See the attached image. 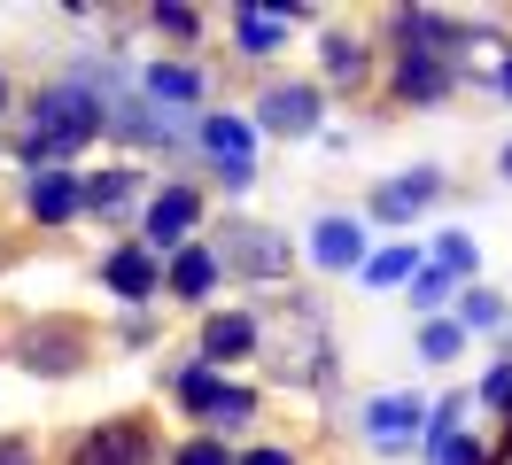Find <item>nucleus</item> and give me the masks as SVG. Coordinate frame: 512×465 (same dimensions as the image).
I'll list each match as a JSON object with an SVG mask.
<instances>
[{"label":"nucleus","instance_id":"nucleus-1","mask_svg":"<svg viewBox=\"0 0 512 465\" xmlns=\"http://www.w3.org/2000/svg\"><path fill=\"white\" fill-rule=\"evenodd\" d=\"M94 132H101V109L78 86H63V93H47V101H39L32 155H63V148H78V140H94Z\"/></svg>","mask_w":512,"mask_h":465},{"label":"nucleus","instance_id":"nucleus-6","mask_svg":"<svg viewBox=\"0 0 512 465\" xmlns=\"http://www.w3.org/2000/svg\"><path fill=\"white\" fill-rule=\"evenodd\" d=\"M264 124L272 132H311V86H272L264 93Z\"/></svg>","mask_w":512,"mask_h":465},{"label":"nucleus","instance_id":"nucleus-14","mask_svg":"<svg viewBox=\"0 0 512 465\" xmlns=\"http://www.w3.org/2000/svg\"><path fill=\"white\" fill-rule=\"evenodd\" d=\"M148 93H156V101H194V70H148Z\"/></svg>","mask_w":512,"mask_h":465},{"label":"nucleus","instance_id":"nucleus-4","mask_svg":"<svg viewBox=\"0 0 512 465\" xmlns=\"http://www.w3.org/2000/svg\"><path fill=\"white\" fill-rule=\"evenodd\" d=\"M443 86H450V70L435 62V47H404V62H396V93H412V101H435Z\"/></svg>","mask_w":512,"mask_h":465},{"label":"nucleus","instance_id":"nucleus-23","mask_svg":"<svg viewBox=\"0 0 512 465\" xmlns=\"http://www.w3.org/2000/svg\"><path fill=\"white\" fill-rule=\"evenodd\" d=\"M0 101H8V86H0Z\"/></svg>","mask_w":512,"mask_h":465},{"label":"nucleus","instance_id":"nucleus-19","mask_svg":"<svg viewBox=\"0 0 512 465\" xmlns=\"http://www.w3.org/2000/svg\"><path fill=\"white\" fill-rule=\"evenodd\" d=\"M0 465H39V458H32V442H24V434H0Z\"/></svg>","mask_w":512,"mask_h":465},{"label":"nucleus","instance_id":"nucleus-24","mask_svg":"<svg viewBox=\"0 0 512 465\" xmlns=\"http://www.w3.org/2000/svg\"><path fill=\"white\" fill-rule=\"evenodd\" d=\"M505 163H512V155H505Z\"/></svg>","mask_w":512,"mask_h":465},{"label":"nucleus","instance_id":"nucleus-13","mask_svg":"<svg viewBox=\"0 0 512 465\" xmlns=\"http://www.w3.org/2000/svg\"><path fill=\"white\" fill-rule=\"evenodd\" d=\"M171 287H179V295H210V256L187 248V256H179V272H171Z\"/></svg>","mask_w":512,"mask_h":465},{"label":"nucleus","instance_id":"nucleus-22","mask_svg":"<svg viewBox=\"0 0 512 465\" xmlns=\"http://www.w3.org/2000/svg\"><path fill=\"white\" fill-rule=\"evenodd\" d=\"M241 465H295V458H288V450H249Z\"/></svg>","mask_w":512,"mask_h":465},{"label":"nucleus","instance_id":"nucleus-10","mask_svg":"<svg viewBox=\"0 0 512 465\" xmlns=\"http://www.w3.org/2000/svg\"><path fill=\"white\" fill-rule=\"evenodd\" d=\"M412 419H419V403H404V396L373 403V442H404V434H412Z\"/></svg>","mask_w":512,"mask_h":465},{"label":"nucleus","instance_id":"nucleus-3","mask_svg":"<svg viewBox=\"0 0 512 465\" xmlns=\"http://www.w3.org/2000/svg\"><path fill=\"white\" fill-rule=\"evenodd\" d=\"M194 210H202V202H194L187 186H171V194H156V210H148V241H156V248H171V241H187V225H194Z\"/></svg>","mask_w":512,"mask_h":465},{"label":"nucleus","instance_id":"nucleus-18","mask_svg":"<svg viewBox=\"0 0 512 465\" xmlns=\"http://www.w3.org/2000/svg\"><path fill=\"white\" fill-rule=\"evenodd\" d=\"M427 194H435V179H412V186H388V194H381V210L396 217V210H412V202H427Z\"/></svg>","mask_w":512,"mask_h":465},{"label":"nucleus","instance_id":"nucleus-2","mask_svg":"<svg viewBox=\"0 0 512 465\" xmlns=\"http://www.w3.org/2000/svg\"><path fill=\"white\" fill-rule=\"evenodd\" d=\"M70 465H156V434L140 419H101L94 434L70 442Z\"/></svg>","mask_w":512,"mask_h":465},{"label":"nucleus","instance_id":"nucleus-17","mask_svg":"<svg viewBox=\"0 0 512 465\" xmlns=\"http://www.w3.org/2000/svg\"><path fill=\"white\" fill-rule=\"evenodd\" d=\"M326 70H334V78H357V70H365V47H357V39H334V47H326Z\"/></svg>","mask_w":512,"mask_h":465},{"label":"nucleus","instance_id":"nucleus-15","mask_svg":"<svg viewBox=\"0 0 512 465\" xmlns=\"http://www.w3.org/2000/svg\"><path fill=\"white\" fill-rule=\"evenodd\" d=\"M179 396H187L194 411H218V396H225V388H218V372H187V380H179Z\"/></svg>","mask_w":512,"mask_h":465},{"label":"nucleus","instance_id":"nucleus-20","mask_svg":"<svg viewBox=\"0 0 512 465\" xmlns=\"http://www.w3.org/2000/svg\"><path fill=\"white\" fill-rule=\"evenodd\" d=\"M412 272V256H404V248H388V256H373V279H404Z\"/></svg>","mask_w":512,"mask_h":465},{"label":"nucleus","instance_id":"nucleus-5","mask_svg":"<svg viewBox=\"0 0 512 465\" xmlns=\"http://www.w3.org/2000/svg\"><path fill=\"white\" fill-rule=\"evenodd\" d=\"M78 349H86V334H78V326H47V334H32L24 341V365H47V372H70L78 365Z\"/></svg>","mask_w":512,"mask_h":465},{"label":"nucleus","instance_id":"nucleus-8","mask_svg":"<svg viewBox=\"0 0 512 465\" xmlns=\"http://www.w3.org/2000/svg\"><path fill=\"white\" fill-rule=\"evenodd\" d=\"M249 341H256V326L249 318H210V326H202V357H249Z\"/></svg>","mask_w":512,"mask_h":465},{"label":"nucleus","instance_id":"nucleus-21","mask_svg":"<svg viewBox=\"0 0 512 465\" xmlns=\"http://www.w3.org/2000/svg\"><path fill=\"white\" fill-rule=\"evenodd\" d=\"M179 465H225V450H218V442H187V450H179Z\"/></svg>","mask_w":512,"mask_h":465},{"label":"nucleus","instance_id":"nucleus-12","mask_svg":"<svg viewBox=\"0 0 512 465\" xmlns=\"http://www.w3.org/2000/svg\"><path fill=\"white\" fill-rule=\"evenodd\" d=\"M241 47H249V55H272V47H280V16H272V8H241Z\"/></svg>","mask_w":512,"mask_h":465},{"label":"nucleus","instance_id":"nucleus-7","mask_svg":"<svg viewBox=\"0 0 512 465\" xmlns=\"http://www.w3.org/2000/svg\"><path fill=\"white\" fill-rule=\"evenodd\" d=\"M109 287L140 303V295H156V264H148L140 248H117V256H109Z\"/></svg>","mask_w":512,"mask_h":465},{"label":"nucleus","instance_id":"nucleus-11","mask_svg":"<svg viewBox=\"0 0 512 465\" xmlns=\"http://www.w3.org/2000/svg\"><path fill=\"white\" fill-rule=\"evenodd\" d=\"M319 264H334V272H342V264H357V225L326 217V225H319Z\"/></svg>","mask_w":512,"mask_h":465},{"label":"nucleus","instance_id":"nucleus-9","mask_svg":"<svg viewBox=\"0 0 512 465\" xmlns=\"http://www.w3.org/2000/svg\"><path fill=\"white\" fill-rule=\"evenodd\" d=\"M32 210L47 217V225H63V217L78 210V186H70L63 171H39V179H32Z\"/></svg>","mask_w":512,"mask_h":465},{"label":"nucleus","instance_id":"nucleus-16","mask_svg":"<svg viewBox=\"0 0 512 465\" xmlns=\"http://www.w3.org/2000/svg\"><path fill=\"white\" fill-rule=\"evenodd\" d=\"M210 148H218V155H233V171H249V163H241V148H249V132H241V124H210Z\"/></svg>","mask_w":512,"mask_h":465}]
</instances>
